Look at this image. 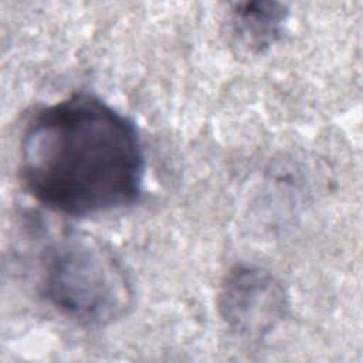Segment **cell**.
Here are the masks:
<instances>
[{"label": "cell", "instance_id": "1", "mask_svg": "<svg viewBox=\"0 0 363 363\" xmlns=\"http://www.w3.org/2000/svg\"><path fill=\"white\" fill-rule=\"evenodd\" d=\"M18 172L40 204L84 217L138 201L145 155L128 116L95 95L77 92L31 116L21 136Z\"/></svg>", "mask_w": 363, "mask_h": 363}, {"label": "cell", "instance_id": "2", "mask_svg": "<svg viewBox=\"0 0 363 363\" xmlns=\"http://www.w3.org/2000/svg\"><path fill=\"white\" fill-rule=\"evenodd\" d=\"M41 292L68 319L85 326H105L122 318L133 291L115 252L91 234L67 231L41 258Z\"/></svg>", "mask_w": 363, "mask_h": 363}, {"label": "cell", "instance_id": "3", "mask_svg": "<svg viewBox=\"0 0 363 363\" xmlns=\"http://www.w3.org/2000/svg\"><path fill=\"white\" fill-rule=\"evenodd\" d=\"M218 308L233 330L261 337L282 320L288 302L282 285L274 275L261 268L241 265L225 277Z\"/></svg>", "mask_w": 363, "mask_h": 363}, {"label": "cell", "instance_id": "4", "mask_svg": "<svg viewBox=\"0 0 363 363\" xmlns=\"http://www.w3.org/2000/svg\"><path fill=\"white\" fill-rule=\"evenodd\" d=\"M233 13L235 34L257 51L278 38L286 17L284 6L278 3H245L237 6Z\"/></svg>", "mask_w": 363, "mask_h": 363}]
</instances>
